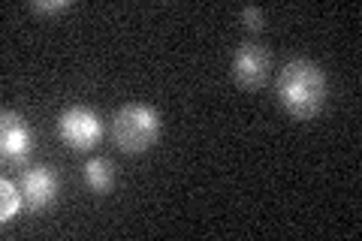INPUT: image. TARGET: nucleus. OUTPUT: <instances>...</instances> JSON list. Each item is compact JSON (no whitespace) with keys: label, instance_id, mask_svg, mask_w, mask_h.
<instances>
[{"label":"nucleus","instance_id":"nucleus-1","mask_svg":"<svg viewBox=\"0 0 362 241\" xmlns=\"http://www.w3.org/2000/svg\"><path fill=\"white\" fill-rule=\"evenodd\" d=\"M326 94H329V82L320 64L308 61V57H293L281 66L278 73V102L290 118L311 121L326 106Z\"/></svg>","mask_w":362,"mask_h":241},{"label":"nucleus","instance_id":"nucleus-2","mask_svg":"<svg viewBox=\"0 0 362 241\" xmlns=\"http://www.w3.org/2000/svg\"><path fill=\"white\" fill-rule=\"evenodd\" d=\"M160 130L163 118L148 102H124L112 118V142L124 154H145L151 145H157Z\"/></svg>","mask_w":362,"mask_h":241},{"label":"nucleus","instance_id":"nucleus-3","mask_svg":"<svg viewBox=\"0 0 362 241\" xmlns=\"http://www.w3.org/2000/svg\"><path fill=\"white\" fill-rule=\"evenodd\" d=\"M58 136L70 151H90L103 139V121L88 106H70L58 114Z\"/></svg>","mask_w":362,"mask_h":241},{"label":"nucleus","instance_id":"nucleus-4","mask_svg":"<svg viewBox=\"0 0 362 241\" xmlns=\"http://www.w3.org/2000/svg\"><path fill=\"white\" fill-rule=\"evenodd\" d=\"M233 78L235 85L245 88V90H259L269 82V73H272V54L266 45L259 42H239V49L233 52Z\"/></svg>","mask_w":362,"mask_h":241},{"label":"nucleus","instance_id":"nucleus-5","mask_svg":"<svg viewBox=\"0 0 362 241\" xmlns=\"http://www.w3.org/2000/svg\"><path fill=\"white\" fill-rule=\"evenodd\" d=\"M21 193H25V205L30 211L49 208V205L58 199V175H54L52 166H30L21 172L18 181Z\"/></svg>","mask_w":362,"mask_h":241},{"label":"nucleus","instance_id":"nucleus-6","mask_svg":"<svg viewBox=\"0 0 362 241\" xmlns=\"http://www.w3.org/2000/svg\"><path fill=\"white\" fill-rule=\"evenodd\" d=\"M30 148H33V139H30L28 124L21 121V114L16 112L0 114V154L13 160V163H25Z\"/></svg>","mask_w":362,"mask_h":241},{"label":"nucleus","instance_id":"nucleus-7","mask_svg":"<svg viewBox=\"0 0 362 241\" xmlns=\"http://www.w3.org/2000/svg\"><path fill=\"white\" fill-rule=\"evenodd\" d=\"M85 184L97 196L112 193V187H115V163L109 157H90L85 163Z\"/></svg>","mask_w":362,"mask_h":241},{"label":"nucleus","instance_id":"nucleus-8","mask_svg":"<svg viewBox=\"0 0 362 241\" xmlns=\"http://www.w3.org/2000/svg\"><path fill=\"white\" fill-rule=\"evenodd\" d=\"M21 205H25V193H21V187H16L9 178H0V223L16 221Z\"/></svg>","mask_w":362,"mask_h":241},{"label":"nucleus","instance_id":"nucleus-9","mask_svg":"<svg viewBox=\"0 0 362 241\" xmlns=\"http://www.w3.org/2000/svg\"><path fill=\"white\" fill-rule=\"evenodd\" d=\"M70 9V0H33L30 4V13H40V16H54V13H64Z\"/></svg>","mask_w":362,"mask_h":241},{"label":"nucleus","instance_id":"nucleus-10","mask_svg":"<svg viewBox=\"0 0 362 241\" xmlns=\"http://www.w3.org/2000/svg\"><path fill=\"white\" fill-rule=\"evenodd\" d=\"M242 21H245L247 30H263L266 28V16H263V9L259 6H245L242 9Z\"/></svg>","mask_w":362,"mask_h":241}]
</instances>
